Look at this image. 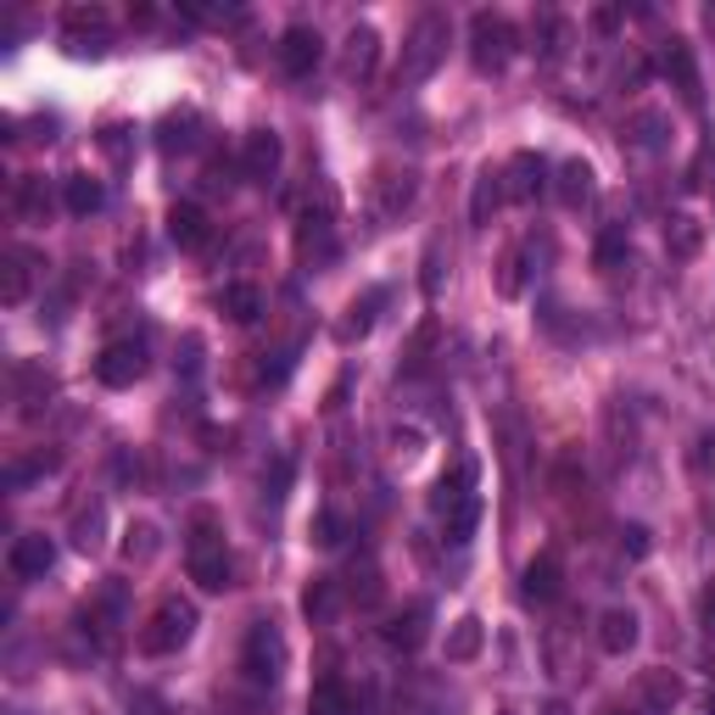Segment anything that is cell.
<instances>
[{"label": "cell", "mask_w": 715, "mask_h": 715, "mask_svg": "<svg viewBox=\"0 0 715 715\" xmlns=\"http://www.w3.org/2000/svg\"><path fill=\"white\" fill-rule=\"evenodd\" d=\"M448 40H453V23L442 18V12H425L413 29H408V40H402V62H397V84H425L437 68H442V57H448Z\"/></svg>", "instance_id": "obj_1"}, {"label": "cell", "mask_w": 715, "mask_h": 715, "mask_svg": "<svg viewBox=\"0 0 715 715\" xmlns=\"http://www.w3.org/2000/svg\"><path fill=\"white\" fill-rule=\"evenodd\" d=\"M191 582H196L202 593H224V588H229V548H224L218 520H213L207 509L191 520Z\"/></svg>", "instance_id": "obj_2"}, {"label": "cell", "mask_w": 715, "mask_h": 715, "mask_svg": "<svg viewBox=\"0 0 715 715\" xmlns=\"http://www.w3.org/2000/svg\"><path fill=\"white\" fill-rule=\"evenodd\" d=\"M191 632H196V604L191 599H163L152 610L146 632H140V648L146 654H174V648L191 643Z\"/></svg>", "instance_id": "obj_3"}, {"label": "cell", "mask_w": 715, "mask_h": 715, "mask_svg": "<svg viewBox=\"0 0 715 715\" xmlns=\"http://www.w3.org/2000/svg\"><path fill=\"white\" fill-rule=\"evenodd\" d=\"M241 671L257 682V687H274L285 676V637L274 621H252L246 626V648H241Z\"/></svg>", "instance_id": "obj_4"}, {"label": "cell", "mask_w": 715, "mask_h": 715, "mask_svg": "<svg viewBox=\"0 0 715 715\" xmlns=\"http://www.w3.org/2000/svg\"><path fill=\"white\" fill-rule=\"evenodd\" d=\"M509 57H514V29H509V18L476 12V18H470V62H476L481 73H503Z\"/></svg>", "instance_id": "obj_5"}, {"label": "cell", "mask_w": 715, "mask_h": 715, "mask_svg": "<svg viewBox=\"0 0 715 715\" xmlns=\"http://www.w3.org/2000/svg\"><path fill=\"white\" fill-rule=\"evenodd\" d=\"M140 375H146V347L140 341H106L101 347V358H95V380L101 386H134Z\"/></svg>", "instance_id": "obj_6"}, {"label": "cell", "mask_w": 715, "mask_h": 715, "mask_svg": "<svg viewBox=\"0 0 715 715\" xmlns=\"http://www.w3.org/2000/svg\"><path fill=\"white\" fill-rule=\"evenodd\" d=\"M319 62H325V40H319V29L292 23V29L279 34V68L292 73V79H308Z\"/></svg>", "instance_id": "obj_7"}, {"label": "cell", "mask_w": 715, "mask_h": 715, "mask_svg": "<svg viewBox=\"0 0 715 715\" xmlns=\"http://www.w3.org/2000/svg\"><path fill=\"white\" fill-rule=\"evenodd\" d=\"M7 564H12V576H18V582H40L45 570L57 564V542H51L45 531H29V537H18V542H12Z\"/></svg>", "instance_id": "obj_8"}, {"label": "cell", "mask_w": 715, "mask_h": 715, "mask_svg": "<svg viewBox=\"0 0 715 715\" xmlns=\"http://www.w3.org/2000/svg\"><path fill=\"white\" fill-rule=\"evenodd\" d=\"M548 191V157H537V152H514L509 157V168H503V196H514V202H537Z\"/></svg>", "instance_id": "obj_9"}, {"label": "cell", "mask_w": 715, "mask_h": 715, "mask_svg": "<svg viewBox=\"0 0 715 715\" xmlns=\"http://www.w3.org/2000/svg\"><path fill=\"white\" fill-rule=\"evenodd\" d=\"M168 241H174L180 252H202V246L213 241L207 213H202L196 202H174V207H168Z\"/></svg>", "instance_id": "obj_10"}, {"label": "cell", "mask_w": 715, "mask_h": 715, "mask_svg": "<svg viewBox=\"0 0 715 715\" xmlns=\"http://www.w3.org/2000/svg\"><path fill=\"white\" fill-rule=\"evenodd\" d=\"M413 191H419V174L413 168H380L375 174V207H380V218H397L413 202Z\"/></svg>", "instance_id": "obj_11"}, {"label": "cell", "mask_w": 715, "mask_h": 715, "mask_svg": "<svg viewBox=\"0 0 715 715\" xmlns=\"http://www.w3.org/2000/svg\"><path fill=\"white\" fill-rule=\"evenodd\" d=\"M279 157H285V146H279V134H274V129H252V134H246V152H241L246 180H274Z\"/></svg>", "instance_id": "obj_12"}, {"label": "cell", "mask_w": 715, "mask_h": 715, "mask_svg": "<svg viewBox=\"0 0 715 715\" xmlns=\"http://www.w3.org/2000/svg\"><path fill=\"white\" fill-rule=\"evenodd\" d=\"M308 715H369V704H364L341 676H325V682L308 693Z\"/></svg>", "instance_id": "obj_13"}, {"label": "cell", "mask_w": 715, "mask_h": 715, "mask_svg": "<svg viewBox=\"0 0 715 715\" xmlns=\"http://www.w3.org/2000/svg\"><path fill=\"white\" fill-rule=\"evenodd\" d=\"M425 637H431V604H408V610L391 615V626H386V643L402 648V654H413Z\"/></svg>", "instance_id": "obj_14"}, {"label": "cell", "mask_w": 715, "mask_h": 715, "mask_svg": "<svg viewBox=\"0 0 715 715\" xmlns=\"http://www.w3.org/2000/svg\"><path fill=\"white\" fill-rule=\"evenodd\" d=\"M660 68H665V79H676L682 101H687V106H698V68H693V51H687L682 40H665V51H660Z\"/></svg>", "instance_id": "obj_15"}, {"label": "cell", "mask_w": 715, "mask_h": 715, "mask_svg": "<svg viewBox=\"0 0 715 715\" xmlns=\"http://www.w3.org/2000/svg\"><path fill=\"white\" fill-rule=\"evenodd\" d=\"M559 588H564L559 553H537V559L525 564V599H537V604H553V599H559Z\"/></svg>", "instance_id": "obj_16"}, {"label": "cell", "mask_w": 715, "mask_h": 715, "mask_svg": "<svg viewBox=\"0 0 715 715\" xmlns=\"http://www.w3.org/2000/svg\"><path fill=\"white\" fill-rule=\"evenodd\" d=\"M62 202H68L73 218H90V213L106 207V185L90 180V174H68V180H62Z\"/></svg>", "instance_id": "obj_17"}, {"label": "cell", "mask_w": 715, "mask_h": 715, "mask_svg": "<svg viewBox=\"0 0 715 715\" xmlns=\"http://www.w3.org/2000/svg\"><path fill=\"white\" fill-rule=\"evenodd\" d=\"M476 476H481V470H476V459H459V464H453V476H442V481L431 487V509H437V514H448L459 498H470V492H476Z\"/></svg>", "instance_id": "obj_18"}, {"label": "cell", "mask_w": 715, "mask_h": 715, "mask_svg": "<svg viewBox=\"0 0 715 715\" xmlns=\"http://www.w3.org/2000/svg\"><path fill=\"white\" fill-rule=\"evenodd\" d=\"M375 62H380V34H375L369 23H358V29L347 34V79H369Z\"/></svg>", "instance_id": "obj_19"}, {"label": "cell", "mask_w": 715, "mask_h": 715, "mask_svg": "<svg viewBox=\"0 0 715 715\" xmlns=\"http://www.w3.org/2000/svg\"><path fill=\"white\" fill-rule=\"evenodd\" d=\"M637 643V615L632 610H604L599 615V648L604 654H626Z\"/></svg>", "instance_id": "obj_20"}, {"label": "cell", "mask_w": 715, "mask_h": 715, "mask_svg": "<svg viewBox=\"0 0 715 715\" xmlns=\"http://www.w3.org/2000/svg\"><path fill=\"white\" fill-rule=\"evenodd\" d=\"M29 285H34V252H7V279H0V303L7 308H18L23 297H29Z\"/></svg>", "instance_id": "obj_21"}, {"label": "cell", "mask_w": 715, "mask_h": 715, "mask_svg": "<svg viewBox=\"0 0 715 715\" xmlns=\"http://www.w3.org/2000/svg\"><path fill=\"white\" fill-rule=\"evenodd\" d=\"M553 196H559L570 213H576V207H588V202H593V168H588L582 157H576V163H564V168H559V185H553Z\"/></svg>", "instance_id": "obj_22"}, {"label": "cell", "mask_w": 715, "mask_h": 715, "mask_svg": "<svg viewBox=\"0 0 715 715\" xmlns=\"http://www.w3.org/2000/svg\"><path fill=\"white\" fill-rule=\"evenodd\" d=\"M498 202H503V174L481 168L476 196H470V224H476V229H487V224H492V213H498Z\"/></svg>", "instance_id": "obj_23"}, {"label": "cell", "mask_w": 715, "mask_h": 715, "mask_svg": "<svg viewBox=\"0 0 715 715\" xmlns=\"http://www.w3.org/2000/svg\"><path fill=\"white\" fill-rule=\"evenodd\" d=\"M218 308L235 319V325H252L257 314H263V297H257V285H224V292H218Z\"/></svg>", "instance_id": "obj_24"}, {"label": "cell", "mask_w": 715, "mask_h": 715, "mask_svg": "<svg viewBox=\"0 0 715 715\" xmlns=\"http://www.w3.org/2000/svg\"><path fill=\"white\" fill-rule=\"evenodd\" d=\"M341 610V588L330 582V576H319V582H308V593H303V615L314 621V626H325L330 615Z\"/></svg>", "instance_id": "obj_25"}, {"label": "cell", "mask_w": 715, "mask_h": 715, "mask_svg": "<svg viewBox=\"0 0 715 715\" xmlns=\"http://www.w3.org/2000/svg\"><path fill=\"white\" fill-rule=\"evenodd\" d=\"M481 643H487V626H481L476 615H464V621L448 632V660H453V665H470V660L481 654Z\"/></svg>", "instance_id": "obj_26"}, {"label": "cell", "mask_w": 715, "mask_h": 715, "mask_svg": "<svg viewBox=\"0 0 715 715\" xmlns=\"http://www.w3.org/2000/svg\"><path fill=\"white\" fill-rule=\"evenodd\" d=\"M698 246H704V224L687 218V213H676V218L665 224V252H671V257H693Z\"/></svg>", "instance_id": "obj_27"}, {"label": "cell", "mask_w": 715, "mask_h": 715, "mask_svg": "<svg viewBox=\"0 0 715 715\" xmlns=\"http://www.w3.org/2000/svg\"><path fill=\"white\" fill-rule=\"evenodd\" d=\"M196 129H202L196 112H174V118H163L157 146H163V152H191V146H196Z\"/></svg>", "instance_id": "obj_28"}, {"label": "cell", "mask_w": 715, "mask_h": 715, "mask_svg": "<svg viewBox=\"0 0 715 715\" xmlns=\"http://www.w3.org/2000/svg\"><path fill=\"white\" fill-rule=\"evenodd\" d=\"M476 520H481V492H470V498H459L448 514H442V531H448V542H470V531H476Z\"/></svg>", "instance_id": "obj_29"}, {"label": "cell", "mask_w": 715, "mask_h": 715, "mask_svg": "<svg viewBox=\"0 0 715 715\" xmlns=\"http://www.w3.org/2000/svg\"><path fill=\"white\" fill-rule=\"evenodd\" d=\"M665 129H671V118L665 112H654V106H643V112H632V123H626V134L637 140V146H665Z\"/></svg>", "instance_id": "obj_30"}, {"label": "cell", "mask_w": 715, "mask_h": 715, "mask_svg": "<svg viewBox=\"0 0 715 715\" xmlns=\"http://www.w3.org/2000/svg\"><path fill=\"white\" fill-rule=\"evenodd\" d=\"M12 202H18V213H23V218H45V213H51V191H45V180H40V174L18 180Z\"/></svg>", "instance_id": "obj_31"}, {"label": "cell", "mask_w": 715, "mask_h": 715, "mask_svg": "<svg viewBox=\"0 0 715 715\" xmlns=\"http://www.w3.org/2000/svg\"><path fill=\"white\" fill-rule=\"evenodd\" d=\"M386 303V292H364V303H353L347 308V319H341V341H358V336H369V325H375V308Z\"/></svg>", "instance_id": "obj_32"}, {"label": "cell", "mask_w": 715, "mask_h": 715, "mask_svg": "<svg viewBox=\"0 0 715 715\" xmlns=\"http://www.w3.org/2000/svg\"><path fill=\"white\" fill-rule=\"evenodd\" d=\"M643 698H648L654 715H665V709L682 698V682H676L671 671H648V676H643Z\"/></svg>", "instance_id": "obj_33"}, {"label": "cell", "mask_w": 715, "mask_h": 715, "mask_svg": "<svg viewBox=\"0 0 715 715\" xmlns=\"http://www.w3.org/2000/svg\"><path fill=\"white\" fill-rule=\"evenodd\" d=\"M498 292H503V297H520V292H525V246L503 252V263H498Z\"/></svg>", "instance_id": "obj_34"}, {"label": "cell", "mask_w": 715, "mask_h": 715, "mask_svg": "<svg viewBox=\"0 0 715 715\" xmlns=\"http://www.w3.org/2000/svg\"><path fill=\"white\" fill-rule=\"evenodd\" d=\"M626 263H632L626 235H621V229H604V235H599V268H604V274H621Z\"/></svg>", "instance_id": "obj_35"}, {"label": "cell", "mask_w": 715, "mask_h": 715, "mask_svg": "<svg viewBox=\"0 0 715 715\" xmlns=\"http://www.w3.org/2000/svg\"><path fill=\"white\" fill-rule=\"evenodd\" d=\"M123 553L146 564V559L157 553V531H152V525H129V531H123Z\"/></svg>", "instance_id": "obj_36"}, {"label": "cell", "mask_w": 715, "mask_h": 715, "mask_svg": "<svg viewBox=\"0 0 715 715\" xmlns=\"http://www.w3.org/2000/svg\"><path fill=\"white\" fill-rule=\"evenodd\" d=\"M419 285H425V297H437V285H442V241L425 246V274H419Z\"/></svg>", "instance_id": "obj_37"}, {"label": "cell", "mask_w": 715, "mask_h": 715, "mask_svg": "<svg viewBox=\"0 0 715 715\" xmlns=\"http://www.w3.org/2000/svg\"><path fill=\"white\" fill-rule=\"evenodd\" d=\"M68 57H106V34H62Z\"/></svg>", "instance_id": "obj_38"}, {"label": "cell", "mask_w": 715, "mask_h": 715, "mask_svg": "<svg viewBox=\"0 0 715 715\" xmlns=\"http://www.w3.org/2000/svg\"><path fill=\"white\" fill-rule=\"evenodd\" d=\"M45 470H57V453H40V459H29V464H12V487H29L34 476H45Z\"/></svg>", "instance_id": "obj_39"}, {"label": "cell", "mask_w": 715, "mask_h": 715, "mask_svg": "<svg viewBox=\"0 0 715 715\" xmlns=\"http://www.w3.org/2000/svg\"><path fill=\"white\" fill-rule=\"evenodd\" d=\"M285 487H292V459H274V470L263 476V492L279 503V498H285Z\"/></svg>", "instance_id": "obj_40"}, {"label": "cell", "mask_w": 715, "mask_h": 715, "mask_svg": "<svg viewBox=\"0 0 715 715\" xmlns=\"http://www.w3.org/2000/svg\"><path fill=\"white\" fill-rule=\"evenodd\" d=\"M314 542H319V548H336V542H341V520H336L330 509L314 514Z\"/></svg>", "instance_id": "obj_41"}, {"label": "cell", "mask_w": 715, "mask_h": 715, "mask_svg": "<svg viewBox=\"0 0 715 715\" xmlns=\"http://www.w3.org/2000/svg\"><path fill=\"white\" fill-rule=\"evenodd\" d=\"M123 134H129L123 123H106V129H101V152H106V157H118V163L129 157V140H123Z\"/></svg>", "instance_id": "obj_42"}, {"label": "cell", "mask_w": 715, "mask_h": 715, "mask_svg": "<svg viewBox=\"0 0 715 715\" xmlns=\"http://www.w3.org/2000/svg\"><path fill=\"white\" fill-rule=\"evenodd\" d=\"M79 548H84V553H90V548H101V509L79 514Z\"/></svg>", "instance_id": "obj_43"}, {"label": "cell", "mask_w": 715, "mask_h": 715, "mask_svg": "<svg viewBox=\"0 0 715 715\" xmlns=\"http://www.w3.org/2000/svg\"><path fill=\"white\" fill-rule=\"evenodd\" d=\"M621 548H626L632 559H648V525H626V531H621Z\"/></svg>", "instance_id": "obj_44"}, {"label": "cell", "mask_w": 715, "mask_h": 715, "mask_svg": "<svg viewBox=\"0 0 715 715\" xmlns=\"http://www.w3.org/2000/svg\"><path fill=\"white\" fill-rule=\"evenodd\" d=\"M196 369H202V336H185V358H180V375H185V380H196Z\"/></svg>", "instance_id": "obj_45"}, {"label": "cell", "mask_w": 715, "mask_h": 715, "mask_svg": "<svg viewBox=\"0 0 715 715\" xmlns=\"http://www.w3.org/2000/svg\"><path fill=\"white\" fill-rule=\"evenodd\" d=\"M704 626L715 632V576H709V588H704Z\"/></svg>", "instance_id": "obj_46"}, {"label": "cell", "mask_w": 715, "mask_h": 715, "mask_svg": "<svg viewBox=\"0 0 715 715\" xmlns=\"http://www.w3.org/2000/svg\"><path fill=\"white\" fill-rule=\"evenodd\" d=\"M593 23H599V29H604V34H610V29H615V23H621V12H615V7H604V12H593Z\"/></svg>", "instance_id": "obj_47"}, {"label": "cell", "mask_w": 715, "mask_h": 715, "mask_svg": "<svg viewBox=\"0 0 715 715\" xmlns=\"http://www.w3.org/2000/svg\"><path fill=\"white\" fill-rule=\"evenodd\" d=\"M542 715H570V709H564V704H548V709H542Z\"/></svg>", "instance_id": "obj_48"}, {"label": "cell", "mask_w": 715, "mask_h": 715, "mask_svg": "<svg viewBox=\"0 0 715 715\" xmlns=\"http://www.w3.org/2000/svg\"><path fill=\"white\" fill-rule=\"evenodd\" d=\"M610 715H654V709H610Z\"/></svg>", "instance_id": "obj_49"}, {"label": "cell", "mask_w": 715, "mask_h": 715, "mask_svg": "<svg viewBox=\"0 0 715 715\" xmlns=\"http://www.w3.org/2000/svg\"><path fill=\"white\" fill-rule=\"evenodd\" d=\"M704 18H709V29H715V7H709V12H704Z\"/></svg>", "instance_id": "obj_50"}, {"label": "cell", "mask_w": 715, "mask_h": 715, "mask_svg": "<svg viewBox=\"0 0 715 715\" xmlns=\"http://www.w3.org/2000/svg\"><path fill=\"white\" fill-rule=\"evenodd\" d=\"M498 715H514V709H498Z\"/></svg>", "instance_id": "obj_51"}, {"label": "cell", "mask_w": 715, "mask_h": 715, "mask_svg": "<svg viewBox=\"0 0 715 715\" xmlns=\"http://www.w3.org/2000/svg\"><path fill=\"white\" fill-rule=\"evenodd\" d=\"M191 715H202V709H191Z\"/></svg>", "instance_id": "obj_52"}]
</instances>
